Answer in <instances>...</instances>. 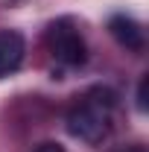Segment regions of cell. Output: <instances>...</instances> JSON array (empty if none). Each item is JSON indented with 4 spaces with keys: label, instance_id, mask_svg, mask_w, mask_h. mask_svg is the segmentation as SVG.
I'll use <instances>...</instances> for the list:
<instances>
[{
    "label": "cell",
    "instance_id": "6da1fadb",
    "mask_svg": "<svg viewBox=\"0 0 149 152\" xmlns=\"http://www.w3.org/2000/svg\"><path fill=\"white\" fill-rule=\"evenodd\" d=\"M114 105H117V96L111 88L96 85L91 91H85L67 111V132L85 143H99L111 129Z\"/></svg>",
    "mask_w": 149,
    "mask_h": 152
},
{
    "label": "cell",
    "instance_id": "7a4b0ae2",
    "mask_svg": "<svg viewBox=\"0 0 149 152\" xmlns=\"http://www.w3.org/2000/svg\"><path fill=\"white\" fill-rule=\"evenodd\" d=\"M47 47H50L53 58L61 61V64H67V67H79L88 58L85 41H82V35H79V29H76V23L70 18H58V20L50 23V29H47Z\"/></svg>",
    "mask_w": 149,
    "mask_h": 152
},
{
    "label": "cell",
    "instance_id": "3957f363",
    "mask_svg": "<svg viewBox=\"0 0 149 152\" xmlns=\"http://www.w3.org/2000/svg\"><path fill=\"white\" fill-rule=\"evenodd\" d=\"M108 32L114 35V41H117L120 47L134 50V53H140L143 44H146L140 23L131 18V15H111V18H108Z\"/></svg>",
    "mask_w": 149,
    "mask_h": 152
},
{
    "label": "cell",
    "instance_id": "277c9868",
    "mask_svg": "<svg viewBox=\"0 0 149 152\" xmlns=\"http://www.w3.org/2000/svg\"><path fill=\"white\" fill-rule=\"evenodd\" d=\"M23 53H26V41L20 32L15 29H3L0 32V79L9 73H15L23 61Z\"/></svg>",
    "mask_w": 149,
    "mask_h": 152
},
{
    "label": "cell",
    "instance_id": "5b68a950",
    "mask_svg": "<svg viewBox=\"0 0 149 152\" xmlns=\"http://www.w3.org/2000/svg\"><path fill=\"white\" fill-rule=\"evenodd\" d=\"M146 85H149V76H140L137 82V108L146 111Z\"/></svg>",
    "mask_w": 149,
    "mask_h": 152
},
{
    "label": "cell",
    "instance_id": "8992f818",
    "mask_svg": "<svg viewBox=\"0 0 149 152\" xmlns=\"http://www.w3.org/2000/svg\"><path fill=\"white\" fill-rule=\"evenodd\" d=\"M32 152H64V146H61V143H53V140H50V143H41V146H35Z\"/></svg>",
    "mask_w": 149,
    "mask_h": 152
},
{
    "label": "cell",
    "instance_id": "52a82bcc",
    "mask_svg": "<svg viewBox=\"0 0 149 152\" xmlns=\"http://www.w3.org/2000/svg\"><path fill=\"white\" fill-rule=\"evenodd\" d=\"M131 152H143V149H131Z\"/></svg>",
    "mask_w": 149,
    "mask_h": 152
}]
</instances>
